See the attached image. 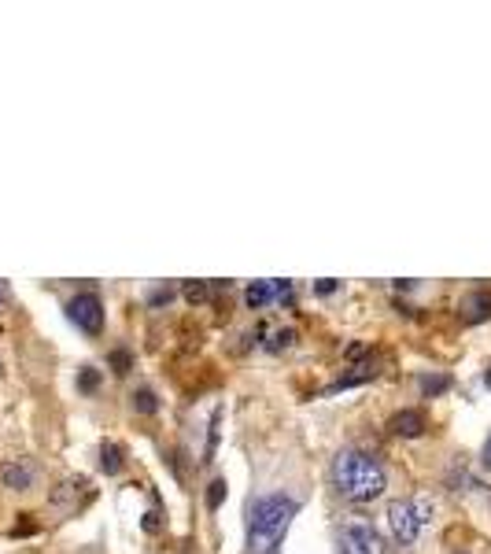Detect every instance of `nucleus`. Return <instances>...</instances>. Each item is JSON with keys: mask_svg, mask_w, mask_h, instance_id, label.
Here are the masks:
<instances>
[{"mask_svg": "<svg viewBox=\"0 0 491 554\" xmlns=\"http://www.w3.org/2000/svg\"><path fill=\"white\" fill-rule=\"evenodd\" d=\"M333 484L351 503H373L388 488V473H384V466L377 459L355 451V447H344L333 459Z\"/></svg>", "mask_w": 491, "mask_h": 554, "instance_id": "1", "label": "nucleus"}, {"mask_svg": "<svg viewBox=\"0 0 491 554\" xmlns=\"http://www.w3.org/2000/svg\"><path fill=\"white\" fill-rule=\"evenodd\" d=\"M299 514V503L292 496H263L252 503V514H248V547L252 554H270L281 536L289 532L292 517Z\"/></svg>", "mask_w": 491, "mask_h": 554, "instance_id": "2", "label": "nucleus"}, {"mask_svg": "<svg viewBox=\"0 0 491 554\" xmlns=\"http://www.w3.org/2000/svg\"><path fill=\"white\" fill-rule=\"evenodd\" d=\"M429 517H433L429 499H396V503L388 506V529H392V536L406 547V543L417 540L421 529L429 525Z\"/></svg>", "mask_w": 491, "mask_h": 554, "instance_id": "3", "label": "nucleus"}, {"mask_svg": "<svg viewBox=\"0 0 491 554\" xmlns=\"http://www.w3.org/2000/svg\"><path fill=\"white\" fill-rule=\"evenodd\" d=\"M67 315H70V322H75L82 333H89V336H96L103 329V303H100L96 292H78L75 299L67 303Z\"/></svg>", "mask_w": 491, "mask_h": 554, "instance_id": "4", "label": "nucleus"}, {"mask_svg": "<svg viewBox=\"0 0 491 554\" xmlns=\"http://www.w3.org/2000/svg\"><path fill=\"white\" fill-rule=\"evenodd\" d=\"M340 554H384V543L370 525H347L340 536Z\"/></svg>", "mask_w": 491, "mask_h": 554, "instance_id": "5", "label": "nucleus"}, {"mask_svg": "<svg viewBox=\"0 0 491 554\" xmlns=\"http://www.w3.org/2000/svg\"><path fill=\"white\" fill-rule=\"evenodd\" d=\"M388 429L396 433V436H406V440H414V436H421L429 429V418L421 410H399L396 418L388 422Z\"/></svg>", "mask_w": 491, "mask_h": 554, "instance_id": "6", "label": "nucleus"}, {"mask_svg": "<svg viewBox=\"0 0 491 554\" xmlns=\"http://www.w3.org/2000/svg\"><path fill=\"white\" fill-rule=\"evenodd\" d=\"M462 318H466L469 326L491 318V292H487V289H477V292H469V296L462 299Z\"/></svg>", "mask_w": 491, "mask_h": 554, "instance_id": "7", "label": "nucleus"}, {"mask_svg": "<svg viewBox=\"0 0 491 554\" xmlns=\"http://www.w3.org/2000/svg\"><path fill=\"white\" fill-rule=\"evenodd\" d=\"M380 370H377V359H366V362H359V366H351L347 373H340L333 385H329V392H340V389H351V385H362V380H373Z\"/></svg>", "mask_w": 491, "mask_h": 554, "instance_id": "8", "label": "nucleus"}, {"mask_svg": "<svg viewBox=\"0 0 491 554\" xmlns=\"http://www.w3.org/2000/svg\"><path fill=\"white\" fill-rule=\"evenodd\" d=\"M0 477H4V484H8V488H15V492H26L30 484H33V466L19 459V462H8L4 469H0Z\"/></svg>", "mask_w": 491, "mask_h": 554, "instance_id": "9", "label": "nucleus"}, {"mask_svg": "<svg viewBox=\"0 0 491 554\" xmlns=\"http://www.w3.org/2000/svg\"><path fill=\"white\" fill-rule=\"evenodd\" d=\"M85 488H89V480H85V477H70V480H63L59 488L52 492V503H56V506H70V499L82 496Z\"/></svg>", "mask_w": 491, "mask_h": 554, "instance_id": "10", "label": "nucleus"}, {"mask_svg": "<svg viewBox=\"0 0 491 554\" xmlns=\"http://www.w3.org/2000/svg\"><path fill=\"white\" fill-rule=\"evenodd\" d=\"M244 299H248L252 310H263L270 299H277V281H255L248 292H244Z\"/></svg>", "mask_w": 491, "mask_h": 554, "instance_id": "11", "label": "nucleus"}, {"mask_svg": "<svg viewBox=\"0 0 491 554\" xmlns=\"http://www.w3.org/2000/svg\"><path fill=\"white\" fill-rule=\"evenodd\" d=\"M100 469L108 473V477H115V473H122V447L119 443H103L100 447Z\"/></svg>", "mask_w": 491, "mask_h": 554, "instance_id": "12", "label": "nucleus"}, {"mask_svg": "<svg viewBox=\"0 0 491 554\" xmlns=\"http://www.w3.org/2000/svg\"><path fill=\"white\" fill-rule=\"evenodd\" d=\"M156 392L152 389H137L133 392V410H140V414H156Z\"/></svg>", "mask_w": 491, "mask_h": 554, "instance_id": "13", "label": "nucleus"}, {"mask_svg": "<svg viewBox=\"0 0 491 554\" xmlns=\"http://www.w3.org/2000/svg\"><path fill=\"white\" fill-rule=\"evenodd\" d=\"M447 385H451V377H421V392L425 396H440L447 392Z\"/></svg>", "mask_w": 491, "mask_h": 554, "instance_id": "14", "label": "nucleus"}, {"mask_svg": "<svg viewBox=\"0 0 491 554\" xmlns=\"http://www.w3.org/2000/svg\"><path fill=\"white\" fill-rule=\"evenodd\" d=\"M222 499H226V480H210V488H207V506L219 510Z\"/></svg>", "mask_w": 491, "mask_h": 554, "instance_id": "15", "label": "nucleus"}, {"mask_svg": "<svg viewBox=\"0 0 491 554\" xmlns=\"http://www.w3.org/2000/svg\"><path fill=\"white\" fill-rule=\"evenodd\" d=\"M292 340H296V333H292V329H277V333H273V340L266 344V348H270V352H285Z\"/></svg>", "mask_w": 491, "mask_h": 554, "instance_id": "16", "label": "nucleus"}, {"mask_svg": "<svg viewBox=\"0 0 491 554\" xmlns=\"http://www.w3.org/2000/svg\"><path fill=\"white\" fill-rule=\"evenodd\" d=\"M207 296H210V289H207L203 281H189V285H185V299H189V303H207Z\"/></svg>", "mask_w": 491, "mask_h": 554, "instance_id": "17", "label": "nucleus"}, {"mask_svg": "<svg viewBox=\"0 0 491 554\" xmlns=\"http://www.w3.org/2000/svg\"><path fill=\"white\" fill-rule=\"evenodd\" d=\"M96 385H100V373H96L93 366H85V370L78 373V389H82V392H96Z\"/></svg>", "mask_w": 491, "mask_h": 554, "instance_id": "18", "label": "nucleus"}, {"mask_svg": "<svg viewBox=\"0 0 491 554\" xmlns=\"http://www.w3.org/2000/svg\"><path fill=\"white\" fill-rule=\"evenodd\" d=\"M112 366H115V373H129V352H112Z\"/></svg>", "mask_w": 491, "mask_h": 554, "instance_id": "19", "label": "nucleus"}, {"mask_svg": "<svg viewBox=\"0 0 491 554\" xmlns=\"http://www.w3.org/2000/svg\"><path fill=\"white\" fill-rule=\"evenodd\" d=\"M333 289H336V281H333V277H326V281H318V292H322V296H329Z\"/></svg>", "mask_w": 491, "mask_h": 554, "instance_id": "20", "label": "nucleus"}, {"mask_svg": "<svg viewBox=\"0 0 491 554\" xmlns=\"http://www.w3.org/2000/svg\"><path fill=\"white\" fill-rule=\"evenodd\" d=\"M170 296H174V292H170V289H159V292H156V296H152V303H166V299H170Z\"/></svg>", "mask_w": 491, "mask_h": 554, "instance_id": "21", "label": "nucleus"}, {"mask_svg": "<svg viewBox=\"0 0 491 554\" xmlns=\"http://www.w3.org/2000/svg\"><path fill=\"white\" fill-rule=\"evenodd\" d=\"M145 529H148V532H156V529H159V522H156V514H148V517H145Z\"/></svg>", "mask_w": 491, "mask_h": 554, "instance_id": "22", "label": "nucleus"}, {"mask_svg": "<svg viewBox=\"0 0 491 554\" xmlns=\"http://www.w3.org/2000/svg\"><path fill=\"white\" fill-rule=\"evenodd\" d=\"M484 466L491 469V436H487V443H484Z\"/></svg>", "mask_w": 491, "mask_h": 554, "instance_id": "23", "label": "nucleus"}, {"mask_svg": "<svg viewBox=\"0 0 491 554\" xmlns=\"http://www.w3.org/2000/svg\"><path fill=\"white\" fill-rule=\"evenodd\" d=\"M8 299V285H0V303H4Z\"/></svg>", "mask_w": 491, "mask_h": 554, "instance_id": "24", "label": "nucleus"}, {"mask_svg": "<svg viewBox=\"0 0 491 554\" xmlns=\"http://www.w3.org/2000/svg\"><path fill=\"white\" fill-rule=\"evenodd\" d=\"M484 385H487V389H491V370H487V373H484Z\"/></svg>", "mask_w": 491, "mask_h": 554, "instance_id": "25", "label": "nucleus"}, {"mask_svg": "<svg viewBox=\"0 0 491 554\" xmlns=\"http://www.w3.org/2000/svg\"><path fill=\"white\" fill-rule=\"evenodd\" d=\"M462 554H469V550H462Z\"/></svg>", "mask_w": 491, "mask_h": 554, "instance_id": "26", "label": "nucleus"}]
</instances>
